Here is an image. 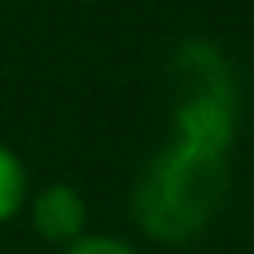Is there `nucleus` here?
Listing matches in <instances>:
<instances>
[{"label": "nucleus", "mask_w": 254, "mask_h": 254, "mask_svg": "<svg viewBox=\"0 0 254 254\" xmlns=\"http://www.w3.org/2000/svg\"><path fill=\"white\" fill-rule=\"evenodd\" d=\"M226 159L167 139L131 187V222L159 246L198 242L226 202Z\"/></svg>", "instance_id": "f257e3e1"}, {"label": "nucleus", "mask_w": 254, "mask_h": 254, "mask_svg": "<svg viewBox=\"0 0 254 254\" xmlns=\"http://www.w3.org/2000/svg\"><path fill=\"white\" fill-rule=\"evenodd\" d=\"M24 214H28L32 234L48 246H60V250L67 242H75L79 234H87V198L75 183H64V179L32 190Z\"/></svg>", "instance_id": "f03ea898"}, {"label": "nucleus", "mask_w": 254, "mask_h": 254, "mask_svg": "<svg viewBox=\"0 0 254 254\" xmlns=\"http://www.w3.org/2000/svg\"><path fill=\"white\" fill-rule=\"evenodd\" d=\"M28 194H32V179H28L24 159L8 143H0V226L24 214Z\"/></svg>", "instance_id": "7ed1b4c3"}, {"label": "nucleus", "mask_w": 254, "mask_h": 254, "mask_svg": "<svg viewBox=\"0 0 254 254\" xmlns=\"http://www.w3.org/2000/svg\"><path fill=\"white\" fill-rule=\"evenodd\" d=\"M60 254H143L131 238H123V234H103V230H87V234H79L75 242H67Z\"/></svg>", "instance_id": "20e7f679"}]
</instances>
